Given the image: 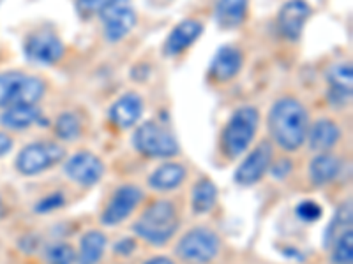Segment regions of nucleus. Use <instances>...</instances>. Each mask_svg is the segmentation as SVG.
Returning <instances> with one entry per match:
<instances>
[{"label": "nucleus", "mask_w": 353, "mask_h": 264, "mask_svg": "<svg viewBox=\"0 0 353 264\" xmlns=\"http://www.w3.org/2000/svg\"><path fill=\"white\" fill-rule=\"evenodd\" d=\"M267 125H269L272 140L283 150L295 152L301 148L307 138L309 116L301 100L293 97H283V99H277L270 108Z\"/></svg>", "instance_id": "f257e3e1"}, {"label": "nucleus", "mask_w": 353, "mask_h": 264, "mask_svg": "<svg viewBox=\"0 0 353 264\" xmlns=\"http://www.w3.org/2000/svg\"><path fill=\"white\" fill-rule=\"evenodd\" d=\"M179 229V215L170 201H154L143 210L140 219L132 224V231L141 240L149 241L154 247H163L175 236Z\"/></svg>", "instance_id": "f03ea898"}, {"label": "nucleus", "mask_w": 353, "mask_h": 264, "mask_svg": "<svg viewBox=\"0 0 353 264\" xmlns=\"http://www.w3.org/2000/svg\"><path fill=\"white\" fill-rule=\"evenodd\" d=\"M258 122H260V113L253 106L239 108L230 116L228 124L225 125L221 134V150L226 159H237L248 150L256 136Z\"/></svg>", "instance_id": "7ed1b4c3"}, {"label": "nucleus", "mask_w": 353, "mask_h": 264, "mask_svg": "<svg viewBox=\"0 0 353 264\" xmlns=\"http://www.w3.org/2000/svg\"><path fill=\"white\" fill-rule=\"evenodd\" d=\"M46 92V83L23 72H0V108L17 104H37Z\"/></svg>", "instance_id": "20e7f679"}, {"label": "nucleus", "mask_w": 353, "mask_h": 264, "mask_svg": "<svg viewBox=\"0 0 353 264\" xmlns=\"http://www.w3.org/2000/svg\"><path fill=\"white\" fill-rule=\"evenodd\" d=\"M132 144L141 155L154 159H170L181 152L179 141L172 132L152 120L145 122L137 129L132 136Z\"/></svg>", "instance_id": "39448f33"}, {"label": "nucleus", "mask_w": 353, "mask_h": 264, "mask_svg": "<svg viewBox=\"0 0 353 264\" xmlns=\"http://www.w3.org/2000/svg\"><path fill=\"white\" fill-rule=\"evenodd\" d=\"M221 240L216 232L205 228L191 229L179 240L175 254L188 264H207L219 254Z\"/></svg>", "instance_id": "423d86ee"}, {"label": "nucleus", "mask_w": 353, "mask_h": 264, "mask_svg": "<svg viewBox=\"0 0 353 264\" xmlns=\"http://www.w3.org/2000/svg\"><path fill=\"white\" fill-rule=\"evenodd\" d=\"M65 157V150L61 144L39 141V143L27 144L17 159V169L25 176H34L46 169L53 168L62 162Z\"/></svg>", "instance_id": "0eeeda50"}, {"label": "nucleus", "mask_w": 353, "mask_h": 264, "mask_svg": "<svg viewBox=\"0 0 353 264\" xmlns=\"http://www.w3.org/2000/svg\"><path fill=\"white\" fill-rule=\"evenodd\" d=\"M99 16L110 43L124 39L137 25V11L132 9L131 0H110L99 11Z\"/></svg>", "instance_id": "6e6552de"}, {"label": "nucleus", "mask_w": 353, "mask_h": 264, "mask_svg": "<svg viewBox=\"0 0 353 264\" xmlns=\"http://www.w3.org/2000/svg\"><path fill=\"white\" fill-rule=\"evenodd\" d=\"M23 53L27 60L39 65H53L61 62L65 46L53 32H34L25 39Z\"/></svg>", "instance_id": "1a4fd4ad"}, {"label": "nucleus", "mask_w": 353, "mask_h": 264, "mask_svg": "<svg viewBox=\"0 0 353 264\" xmlns=\"http://www.w3.org/2000/svg\"><path fill=\"white\" fill-rule=\"evenodd\" d=\"M143 199V192L137 185H122L113 192L108 206L101 215L103 226H117L124 222Z\"/></svg>", "instance_id": "9d476101"}, {"label": "nucleus", "mask_w": 353, "mask_h": 264, "mask_svg": "<svg viewBox=\"0 0 353 264\" xmlns=\"http://www.w3.org/2000/svg\"><path fill=\"white\" fill-rule=\"evenodd\" d=\"M64 173L74 184L81 185V187H92L105 175V164L94 153L80 152L65 160Z\"/></svg>", "instance_id": "9b49d317"}, {"label": "nucleus", "mask_w": 353, "mask_h": 264, "mask_svg": "<svg viewBox=\"0 0 353 264\" xmlns=\"http://www.w3.org/2000/svg\"><path fill=\"white\" fill-rule=\"evenodd\" d=\"M270 164H272V146L269 141H261L256 148L242 160L233 178L239 185L249 187L263 178L265 173L269 171Z\"/></svg>", "instance_id": "f8f14e48"}, {"label": "nucleus", "mask_w": 353, "mask_h": 264, "mask_svg": "<svg viewBox=\"0 0 353 264\" xmlns=\"http://www.w3.org/2000/svg\"><path fill=\"white\" fill-rule=\"evenodd\" d=\"M309 16H311V6L305 0H288L277 14V28L285 39L295 43L302 37Z\"/></svg>", "instance_id": "ddd939ff"}, {"label": "nucleus", "mask_w": 353, "mask_h": 264, "mask_svg": "<svg viewBox=\"0 0 353 264\" xmlns=\"http://www.w3.org/2000/svg\"><path fill=\"white\" fill-rule=\"evenodd\" d=\"M244 64V55L235 46H221L210 62L209 76L217 83L232 81L241 72Z\"/></svg>", "instance_id": "4468645a"}, {"label": "nucleus", "mask_w": 353, "mask_h": 264, "mask_svg": "<svg viewBox=\"0 0 353 264\" xmlns=\"http://www.w3.org/2000/svg\"><path fill=\"white\" fill-rule=\"evenodd\" d=\"M201 32H203V25L198 20H188L181 21V23L173 27L170 36L166 37L165 46H163V53L166 56H176L184 53L185 50L191 48L198 39H200Z\"/></svg>", "instance_id": "2eb2a0df"}, {"label": "nucleus", "mask_w": 353, "mask_h": 264, "mask_svg": "<svg viewBox=\"0 0 353 264\" xmlns=\"http://www.w3.org/2000/svg\"><path fill=\"white\" fill-rule=\"evenodd\" d=\"M110 120L115 127L129 129L143 115V99L137 92L124 94L110 108Z\"/></svg>", "instance_id": "dca6fc26"}, {"label": "nucleus", "mask_w": 353, "mask_h": 264, "mask_svg": "<svg viewBox=\"0 0 353 264\" xmlns=\"http://www.w3.org/2000/svg\"><path fill=\"white\" fill-rule=\"evenodd\" d=\"M249 12V0H217L214 8V20L221 28L232 30L245 21Z\"/></svg>", "instance_id": "f3484780"}, {"label": "nucleus", "mask_w": 353, "mask_h": 264, "mask_svg": "<svg viewBox=\"0 0 353 264\" xmlns=\"http://www.w3.org/2000/svg\"><path fill=\"white\" fill-rule=\"evenodd\" d=\"M307 138L311 150L320 153L329 152L341 138V129L337 127L336 122L329 120V118H321V120L314 122L313 127L307 129Z\"/></svg>", "instance_id": "a211bd4d"}, {"label": "nucleus", "mask_w": 353, "mask_h": 264, "mask_svg": "<svg viewBox=\"0 0 353 264\" xmlns=\"http://www.w3.org/2000/svg\"><path fill=\"white\" fill-rule=\"evenodd\" d=\"M43 115L37 104H17L6 108L0 115V124L9 131H21L41 122Z\"/></svg>", "instance_id": "6ab92c4d"}, {"label": "nucleus", "mask_w": 353, "mask_h": 264, "mask_svg": "<svg viewBox=\"0 0 353 264\" xmlns=\"http://www.w3.org/2000/svg\"><path fill=\"white\" fill-rule=\"evenodd\" d=\"M339 171H341V160L327 152L318 153L311 160V164H309V178H311L313 185H316V187H321V185H327L332 180H336Z\"/></svg>", "instance_id": "aec40b11"}, {"label": "nucleus", "mask_w": 353, "mask_h": 264, "mask_svg": "<svg viewBox=\"0 0 353 264\" xmlns=\"http://www.w3.org/2000/svg\"><path fill=\"white\" fill-rule=\"evenodd\" d=\"M185 168L179 162H168V164H163L149 176V185L154 190H159V192H168L173 188L181 187L182 182L185 180Z\"/></svg>", "instance_id": "412c9836"}, {"label": "nucleus", "mask_w": 353, "mask_h": 264, "mask_svg": "<svg viewBox=\"0 0 353 264\" xmlns=\"http://www.w3.org/2000/svg\"><path fill=\"white\" fill-rule=\"evenodd\" d=\"M353 222V210H352V201H345L337 206L336 213H334L330 224L327 226L325 234H323V247L330 248L336 240L346 231L352 229Z\"/></svg>", "instance_id": "4be33fe9"}, {"label": "nucleus", "mask_w": 353, "mask_h": 264, "mask_svg": "<svg viewBox=\"0 0 353 264\" xmlns=\"http://www.w3.org/2000/svg\"><path fill=\"white\" fill-rule=\"evenodd\" d=\"M108 240L101 231H87L80 240V252L77 256L78 264H97L105 254Z\"/></svg>", "instance_id": "5701e85b"}, {"label": "nucleus", "mask_w": 353, "mask_h": 264, "mask_svg": "<svg viewBox=\"0 0 353 264\" xmlns=\"http://www.w3.org/2000/svg\"><path fill=\"white\" fill-rule=\"evenodd\" d=\"M217 201V187L209 178H200L194 184L193 192H191V206L193 212L198 215L209 213L216 206Z\"/></svg>", "instance_id": "b1692460"}, {"label": "nucleus", "mask_w": 353, "mask_h": 264, "mask_svg": "<svg viewBox=\"0 0 353 264\" xmlns=\"http://www.w3.org/2000/svg\"><path fill=\"white\" fill-rule=\"evenodd\" d=\"M55 134L62 141L77 140L81 134V124L74 113H62L55 122Z\"/></svg>", "instance_id": "393cba45"}, {"label": "nucleus", "mask_w": 353, "mask_h": 264, "mask_svg": "<svg viewBox=\"0 0 353 264\" xmlns=\"http://www.w3.org/2000/svg\"><path fill=\"white\" fill-rule=\"evenodd\" d=\"M44 263L46 264H74L77 252L69 243H52L44 248Z\"/></svg>", "instance_id": "a878e982"}, {"label": "nucleus", "mask_w": 353, "mask_h": 264, "mask_svg": "<svg viewBox=\"0 0 353 264\" xmlns=\"http://www.w3.org/2000/svg\"><path fill=\"white\" fill-rule=\"evenodd\" d=\"M332 264H352L353 263V232L352 229L337 238L332 245Z\"/></svg>", "instance_id": "bb28decb"}, {"label": "nucleus", "mask_w": 353, "mask_h": 264, "mask_svg": "<svg viewBox=\"0 0 353 264\" xmlns=\"http://www.w3.org/2000/svg\"><path fill=\"white\" fill-rule=\"evenodd\" d=\"M295 213H297L299 219L304 220V222H316V220H320L321 215H323V208H321L316 201L305 199L297 204Z\"/></svg>", "instance_id": "cd10ccee"}, {"label": "nucleus", "mask_w": 353, "mask_h": 264, "mask_svg": "<svg viewBox=\"0 0 353 264\" xmlns=\"http://www.w3.org/2000/svg\"><path fill=\"white\" fill-rule=\"evenodd\" d=\"M330 106L334 108H345L352 100V87H339V85H329V92H327Z\"/></svg>", "instance_id": "c85d7f7f"}, {"label": "nucleus", "mask_w": 353, "mask_h": 264, "mask_svg": "<svg viewBox=\"0 0 353 264\" xmlns=\"http://www.w3.org/2000/svg\"><path fill=\"white\" fill-rule=\"evenodd\" d=\"M352 65L350 64H337L330 69L329 83L339 85V87H352Z\"/></svg>", "instance_id": "c756f323"}, {"label": "nucleus", "mask_w": 353, "mask_h": 264, "mask_svg": "<svg viewBox=\"0 0 353 264\" xmlns=\"http://www.w3.org/2000/svg\"><path fill=\"white\" fill-rule=\"evenodd\" d=\"M64 203H65V197L62 196L61 192H55L48 197H43V199L34 206V210H36L37 213H48L57 208H61V206H64Z\"/></svg>", "instance_id": "7c9ffc66"}, {"label": "nucleus", "mask_w": 353, "mask_h": 264, "mask_svg": "<svg viewBox=\"0 0 353 264\" xmlns=\"http://www.w3.org/2000/svg\"><path fill=\"white\" fill-rule=\"evenodd\" d=\"M110 0H78V12L81 16H90V14H99V11L108 4Z\"/></svg>", "instance_id": "2f4dec72"}, {"label": "nucleus", "mask_w": 353, "mask_h": 264, "mask_svg": "<svg viewBox=\"0 0 353 264\" xmlns=\"http://www.w3.org/2000/svg\"><path fill=\"white\" fill-rule=\"evenodd\" d=\"M270 173H272L274 178H277V180H283V178H286V176L292 173L293 166H292V160L288 159H279L276 160V164H270Z\"/></svg>", "instance_id": "473e14b6"}, {"label": "nucleus", "mask_w": 353, "mask_h": 264, "mask_svg": "<svg viewBox=\"0 0 353 264\" xmlns=\"http://www.w3.org/2000/svg\"><path fill=\"white\" fill-rule=\"evenodd\" d=\"M134 250H137V241L132 240V238H124V240L115 243V254H121V256H129Z\"/></svg>", "instance_id": "72a5a7b5"}, {"label": "nucleus", "mask_w": 353, "mask_h": 264, "mask_svg": "<svg viewBox=\"0 0 353 264\" xmlns=\"http://www.w3.org/2000/svg\"><path fill=\"white\" fill-rule=\"evenodd\" d=\"M11 148H12L11 136H8L6 132H0V157L11 152Z\"/></svg>", "instance_id": "f704fd0d"}, {"label": "nucleus", "mask_w": 353, "mask_h": 264, "mask_svg": "<svg viewBox=\"0 0 353 264\" xmlns=\"http://www.w3.org/2000/svg\"><path fill=\"white\" fill-rule=\"evenodd\" d=\"M143 264H175V263H173L172 259H168V257L157 256V257H152V259H149V261H145Z\"/></svg>", "instance_id": "c9c22d12"}, {"label": "nucleus", "mask_w": 353, "mask_h": 264, "mask_svg": "<svg viewBox=\"0 0 353 264\" xmlns=\"http://www.w3.org/2000/svg\"><path fill=\"white\" fill-rule=\"evenodd\" d=\"M6 213V206H4V201H2V197H0V219L4 217Z\"/></svg>", "instance_id": "e433bc0d"}]
</instances>
